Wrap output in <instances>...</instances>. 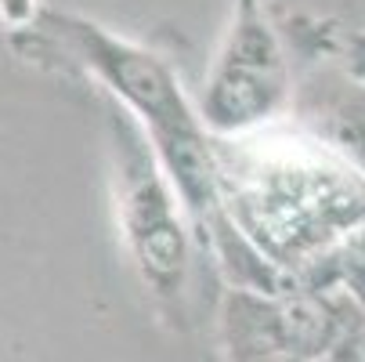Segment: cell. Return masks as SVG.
I'll list each match as a JSON object with an SVG mask.
<instances>
[{
	"label": "cell",
	"mask_w": 365,
	"mask_h": 362,
	"mask_svg": "<svg viewBox=\"0 0 365 362\" xmlns=\"http://www.w3.org/2000/svg\"><path fill=\"white\" fill-rule=\"evenodd\" d=\"M43 26L58 40H66L76 55L148 124L155 149L167 145V141H178V138H188V134H202V124L188 109L178 80L170 76V69L160 59H152L148 51L109 36L94 22L58 15V11H43Z\"/></svg>",
	"instance_id": "1"
},
{
	"label": "cell",
	"mask_w": 365,
	"mask_h": 362,
	"mask_svg": "<svg viewBox=\"0 0 365 362\" xmlns=\"http://www.w3.org/2000/svg\"><path fill=\"white\" fill-rule=\"evenodd\" d=\"M282 51L275 33L253 0H242V11L228 36V47L217 62V73L206 87L202 120L217 131H242L268 120L282 101Z\"/></svg>",
	"instance_id": "2"
},
{
	"label": "cell",
	"mask_w": 365,
	"mask_h": 362,
	"mask_svg": "<svg viewBox=\"0 0 365 362\" xmlns=\"http://www.w3.org/2000/svg\"><path fill=\"white\" fill-rule=\"evenodd\" d=\"M232 351L242 355H297L326 362L347 337V319L340 308L315 293L286 297H235L228 312Z\"/></svg>",
	"instance_id": "3"
},
{
	"label": "cell",
	"mask_w": 365,
	"mask_h": 362,
	"mask_svg": "<svg viewBox=\"0 0 365 362\" xmlns=\"http://www.w3.org/2000/svg\"><path fill=\"white\" fill-rule=\"evenodd\" d=\"M127 225H130V243H134L145 279L163 293L174 290L188 265V243H185V228L174 218L170 196L160 188L155 178L141 181L130 192Z\"/></svg>",
	"instance_id": "4"
},
{
	"label": "cell",
	"mask_w": 365,
	"mask_h": 362,
	"mask_svg": "<svg viewBox=\"0 0 365 362\" xmlns=\"http://www.w3.org/2000/svg\"><path fill=\"white\" fill-rule=\"evenodd\" d=\"M235 362H311V358H297V355H242V358H235Z\"/></svg>",
	"instance_id": "5"
}]
</instances>
